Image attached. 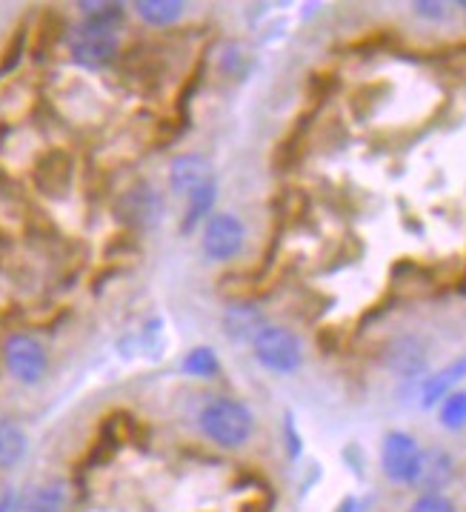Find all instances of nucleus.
<instances>
[{
	"instance_id": "nucleus-1",
	"label": "nucleus",
	"mask_w": 466,
	"mask_h": 512,
	"mask_svg": "<svg viewBox=\"0 0 466 512\" xmlns=\"http://www.w3.org/2000/svg\"><path fill=\"white\" fill-rule=\"evenodd\" d=\"M198 427L215 447L238 450L255 432V415L235 398H215L198 415Z\"/></svg>"
},
{
	"instance_id": "nucleus-2",
	"label": "nucleus",
	"mask_w": 466,
	"mask_h": 512,
	"mask_svg": "<svg viewBox=\"0 0 466 512\" xmlns=\"http://www.w3.org/2000/svg\"><path fill=\"white\" fill-rule=\"evenodd\" d=\"M252 349H255L258 364L269 369V372L289 375V372H298L301 364H304V347H301L298 335L284 327H269L266 324L258 332V338L252 341Z\"/></svg>"
},
{
	"instance_id": "nucleus-3",
	"label": "nucleus",
	"mask_w": 466,
	"mask_h": 512,
	"mask_svg": "<svg viewBox=\"0 0 466 512\" xmlns=\"http://www.w3.org/2000/svg\"><path fill=\"white\" fill-rule=\"evenodd\" d=\"M3 361H6L9 375L18 384H26V387L41 384L46 369H49L46 347H43L35 335H29V332H15V335L6 338V344H3Z\"/></svg>"
},
{
	"instance_id": "nucleus-4",
	"label": "nucleus",
	"mask_w": 466,
	"mask_h": 512,
	"mask_svg": "<svg viewBox=\"0 0 466 512\" xmlns=\"http://www.w3.org/2000/svg\"><path fill=\"white\" fill-rule=\"evenodd\" d=\"M421 458H424V447L409 432H386L384 444H381V470L392 484L415 487L418 472H421Z\"/></svg>"
},
{
	"instance_id": "nucleus-5",
	"label": "nucleus",
	"mask_w": 466,
	"mask_h": 512,
	"mask_svg": "<svg viewBox=\"0 0 466 512\" xmlns=\"http://www.w3.org/2000/svg\"><path fill=\"white\" fill-rule=\"evenodd\" d=\"M69 52H72V61L86 69H101L118 55V32L109 26L83 21L69 38Z\"/></svg>"
},
{
	"instance_id": "nucleus-6",
	"label": "nucleus",
	"mask_w": 466,
	"mask_h": 512,
	"mask_svg": "<svg viewBox=\"0 0 466 512\" xmlns=\"http://www.w3.org/2000/svg\"><path fill=\"white\" fill-rule=\"evenodd\" d=\"M246 229L238 215L232 212H218L206 221V229L201 235V246L206 258L212 261H232L244 249Z\"/></svg>"
},
{
	"instance_id": "nucleus-7",
	"label": "nucleus",
	"mask_w": 466,
	"mask_h": 512,
	"mask_svg": "<svg viewBox=\"0 0 466 512\" xmlns=\"http://www.w3.org/2000/svg\"><path fill=\"white\" fill-rule=\"evenodd\" d=\"M115 212L129 226H158L166 215V201L152 184H135L123 192Z\"/></svg>"
},
{
	"instance_id": "nucleus-8",
	"label": "nucleus",
	"mask_w": 466,
	"mask_h": 512,
	"mask_svg": "<svg viewBox=\"0 0 466 512\" xmlns=\"http://www.w3.org/2000/svg\"><path fill=\"white\" fill-rule=\"evenodd\" d=\"M212 181H215L212 164H209L203 155H195V152L178 155V158L172 161V166H169V186H172V192L181 195V198L195 195L198 189H203L206 184H212Z\"/></svg>"
},
{
	"instance_id": "nucleus-9",
	"label": "nucleus",
	"mask_w": 466,
	"mask_h": 512,
	"mask_svg": "<svg viewBox=\"0 0 466 512\" xmlns=\"http://www.w3.org/2000/svg\"><path fill=\"white\" fill-rule=\"evenodd\" d=\"M386 367L392 369L395 375L401 378H418L424 375L426 369V347L421 338L415 335H404V338H395L389 347H386Z\"/></svg>"
},
{
	"instance_id": "nucleus-10",
	"label": "nucleus",
	"mask_w": 466,
	"mask_h": 512,
	"mask_svg": "<svg viewBox=\"0 0 466 512\" xmlns=\"http://www.w3.org/2000/svg\"><path fill=\"white\" fill-rule=\"evenodd\" d=\"M266 327V318L261 309L255 304H229L223 312V329H226V338L235 341V344H252L258 338V332Z\"/></svg>"
},
{
	"instance_id": "nucleus-11",
	"label": "nucleus",
	"mask_w": 466,
	"mask_h": 512,
	"mask_svg": "<svg viewBox=\"0 0 466 512\" xmlns=\"http://www.w3.org/2000/svg\"><path fill=\"white\" fill-rule=\"evenodd\" d=\"M66 507H69V487L66 481L55 478L26 492L15 512H66Z\"/></svg>"
},
{
	"instance_id": "nucleus-12",
	"label": "nucleus",
	"mask_w": 466,
	"mask_h": 512,
	"mask_svg": "<svg viewBox=\"0 0 466 512\" xmlns=\"http://www.w3.org/2000/svg\"><path fill=\"white\" fill-rule=\"evenodd\" d=\"M452 455L444 450H424L421 458V472H418V481L415 487L421 492H441L452 481Z\"/></svg>"
},
{
	"instance_id": "nucleus-13",
	"label": "nucleus",
	"mask_w": 466,
	"mask_h": 512,
	"mask_svg": "<svg viewBox=\"0 0 466 512\" xmlns=\"http://www.w3.org/2000/svg\"><path fill=\"white\" fill-rule=\"evenodd\" d=\"M29 450V438L18 421L3 418L0 421V470H15Z\"/></svg>"
},
{
	"instance_id": "nucleus-14",
	"label": "nucleus",
	"mask_w": 466,
	"mask_h": 512,
	"mask_svg": "<svg viewBox=\"0 0 466 512\" xmlns=\"http://www.w3.org/2000/svg\"><path fill=\"white\" fill-rule=\"evenodd\" d=\"M466 375V358L461 361H455V364H449L441 372H435V375H429L424 381V390H421V404L424 407H435V404H441L446 395L452 392V387L461 381Z\"/></svg>"
},
{
	"instance_id": "nucleus-15",
	"label": "nucleus",
	"mask_w": 466,
	"mask_h": 512,
	"mask_svg": "<svg viewBox=\"0 0 466 512\" xmlns=\"http://www.w3.org/2000/svg\"><path fill=\"white\" fill-rule=\"evenodd\" d=\"M35 184L49 195L63 192L69 186V158L61 155V152H49L35 169Z\"/></svg>"
},
{
	"instance_id": "nucleus-16",
	"label": "nucleus",
	"mask_w": 466,
	"mask_h": 512,
	"mask_svg": "<svg viewBox=\"0 0 466 512\" xmlns=\"http://www.w3.org/2000/svg\"><path fill=\"white\" fill-rule=\"evenodd\" d=\"M135 12L149 26H169V23L181 21L183 3L181 0H138Z\"/></svg>"
},
{
	"instance_id": "nucleus-17",
	"label": "nucleus",
	"mask_w": 466,
	"mask_h": 512,
	"mask_svg": "<svg viewBox=\"0 0 466 512\" xmlns=\"http://www.w3.org/2000/svg\"><path fill=\"white\" fill-rule=\"evenodd\" d=\"M215 198H218V181H212V184H206L203 189H198L195 195H189L186 198V218H183V232H189V229H195L198 221H203L209 212H212V206H215Z\"/></svg>"
},
{
	"instance_id": "nucleus-18",
	"label": "nucleus",
	"mask_w": 466,
	"mask_h": 512,
	"mask_svg": "<svg viewBox=\"0 0 466 512\" xmlns=\"http://www.w3.org/2000/svg\"><path fill=\"white\" fill-rule=\"evenodd\" d=\"M181 369L192 378H212L221 372V361L212 347H195L192 352H186Z\"/></svg>"
},
{
	"instance_id": "nucleus-19",
	"label": "nucleus",
	"mask_w": 466,
	"mask_h": 512,
	"mask_svg": "<svg viewBox=\"0 0 466 512\" xmlns=\"http://www.w3.org/2000/svg\"><path fill=\"white\" fill-rule=\"evenodd\" d=\"M218 69H221L226 78L232 81H241L249 72V52H246L241 43H226L221 52V61H218Z\"/></svg>"
},
{
	"instance_id": "nucleus-20",
	"label": "nucleus",
	"mask_w": 466,
	"mask_h": 512,
	"mask_svg": "<svg viewBox=\"0 0 466 512\" xmlns=\"http://www.w3.org/2000/svg\"><path fill=\"white\" fill-rule=\"evenodd\" d=\"M86 23L115 29L123 21V3H78Z\"/></svg>"
},
{
	"instance_id": "nucleus-21",
	"label": "nucleus",
	"mask_w": 466,
	"mask_h": 512,
	"mask_svg": "<svg viewBox=\"0 0 466 512\" xmlns=\"http://www.w3.org/2000/svg\"><path fill=\"white\" fill-rule=\"evenodd\" d=\"M441 424L446 430H464L466 427V392H449L441 401Z\"/></svg>"
},
{
	"instance_id": "nucleus-22",
	"label": "nucleus",
	"mask_w": 466,
	"mask_h": 512,
	"mask_svg": "<svg viewBox=\"0 0 466 512\" xmlns=\"http://www.w3.org/2000/svg\"><path fill=\"white\" fill-rule=\"evenodd\" d=\"M406 512H458L444 492H421Z\"/></svg>"
},
{
	"instance_id": "nucleus-23",
	"label": "nucleus",
	"mask_w": 466,
	"mask_h": 512,
	"mask_svg": "<svg viewBox=\"0 0 466 512\" xmlns=\"http://www.w3.org/2000/svg\"><path fill=\"white\" fill-rule=\"evenodd\" d=\"M412 9H415L418 18H426V21H444L446 18L444 3H432V0L426 3V0H421V3H415Z\"/></svg>"
}]
</instances>
